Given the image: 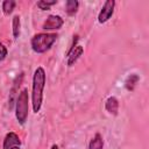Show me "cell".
I'll return each mask as SVG.
<instances>
[{
	"label": "cell",
	"mask_w": 149,
	"mask_h": 149,
	"mask_svg": "<svg viewBox=\"0 0 149 149\" xmlns=\"http://www.w3.org/2000/svg\"><path fill=\"white\" fill-rule=\"evenodd\" d=\"M44 86H45V71L42 66H38L34 71L33 86H31V106L34 113H38L42 107Z\"/></svg>",
	"instance_id": "1"
},
{
	"label": "cell",
	"mask_w": 149,
	"mask_h": 149,
	"mask_svg": "<svg viewBox=\"0 0 149 149\" xmlns=\"http://www.w3.org/2000/svg\"><path fill=\"white\" fill-rule=\"evenodd\" d=\"M57 37H58L57 34L54 33H41L34 35L30 41L33 51H35L36 54H43L48 51L51 48V45L55 43Z\"/></svg>",
	"instance_id": "2"
},
{
	"label": "cell",
	"mask_w": 149,
	"mask_h": 149,
	"mask_svg": "<svg viewBox=\"0 0 149 149\" xmlns=\"http://www.w3.org/2000/svg\"><path fill=\"white\" fill-rule=\"evenodd\" d=\"M29 97H28V91L27 88H23L15 102V118L19 121L20 125H24L28 118V108H29Z\"/></svg>",
	"instance_id": "3"
},
{
	"label": "cell",
	"mask_w": 149,
	"mask_h": 149,
	"mask_svg": "<svg viewBox=\"0 0 149 149\" xmlns=\"http://www.w3.org/2000/svg\"><path fill=\"white\" fill-rule=\"evenodd\" d=\"M77 41H78V36H73V42H72V45L70 47L69 51L66 52V57H68V66H72L77 61L78 58L83 55L84 52V49L81 45H77Z\"/></svg>",
	"instance_id": "4"
},
{
	"label": "cell",
	"mask_w": 149,
	"mask_h": 149,
	"mask_svg": "<svg viewBox=\"0 0 149 149\" xmlns=\"http://www.w3.org/2000/svg\"><path fill=\"white\" fill-rule=\"evenodd\" d=\"M114 7H115V1H114V0H107V1H105V3H104V6H102L101 10L99 12L98 22H99V23H105V22H107V21L112 17V15H113V13H114Z\"/></svg>",
	"instance_id": "5"
},
{
	"label": "cell",
	"mask_w": 149,
	"mask_h": 149,
	"mask_svg": "<svg viewBox=\"0 0 149 149\" xmlns=\"http://www.w3.org/2000/svg\"><path fill=\"white\" fill-rule=\"evenodd\" d=\"M64 21L59 15H49L47 20L42 24V29L44 30H57L63 26Z\"/></svg>",
	"instance_id": "6"
},
{
	"label": "cell",
	"mask_w": 149,
	"mask_h": 149,
	"mask_svg": "<svg viewBox=\"0 0 149 149\" xmlns=\"http://www.w3.org/2000/svg\"><path fill=\"white\" fill-rule=\"evenodd\" d=\"M21 144V141H20V137L17 134H15L14 132H9L5 139H3V146L2 148L3 149H12L14 147H20Z\"/></svg>",
	"instance_id": "7"
},
{
	"label": "cell",
	"mask_w": 149,
	"mask_h": 149,
	"mask_svg": "<svg viewBox=\"0 0 149 149\" xmlns=\"http://www.w3.org/2000/svg\"><path fill=\"white\" fill-rule=\"evenodd\" d=\"M105 108L109 114L116 115L119 111V100L115 97H109L105 102Z\"/></svg>",
	"instance_id": "8"
},
{
	"label": "cell",
	"mask_w": 149,
	"mask_h": 149,
	"mask_svg": "<svg viewBox=\"0 0 149 149\" xmlns=\"http://www.w3.org/2000/svg\"><path fill=\"white\" fill-rule=\"evenodd\" d=\"M139 80H140V77L137 74H135V73L129 74L126 78V80H125V87H126V90L133 91L135 88V86H136V84H137Z\"/></svg>",
	"instance_id": "9"
},
{
	"label": "cell",
	"mask_w": 149,
	"mask_h": 149,
	"mask_svg": "<svg viewBox=\"0 0 149 149\" xmlns=\"http://www.w3.org/2000/svg\"><path fill=\"white\" fill-rule=\"evenodd\" d=\"M102 147H104L102 136H101L99 133H97V134L93 136V139L90 141V143H88V149H102Z\"/></svg>",
	"instance_id": "10"
},
{
	"label": "cell",
	"mask_w": 149,
	"mask_h": 149,
	"mask_svg": "<svg viewBox=\"0 0 149 149\" xmlns=\"http://www.w3.org/2000/svg\"><path fill=\"white\" fill-rule=\"evenodd\" d=\"M78 6H79V2L77 0H68L65 2V10L68 13V15H74L78 10Z\"/></svg>",
	"instance_id": "11"
},
{
	"label": "cell",
	"mask_w": 149,
	"mask_h": 149,
	"mask_svg": "<svg viewBox=\"0 0 149 149\" xmlns=\"http://www.w3.org/2000/svg\"><path fill=\"white\" fill-rule=\"evenodd\" d=\"M12 27H13V36H14V38H17L20 36V30H21V21H20L19 15H15L13 17Z\"/></svg>",
	"instance_id": "12"
},
{
	"label": "cell",
	"mask_w": 149,
	"mask_h": 149,
	"mask_svg": "<svg viewBox=\"0 0 149 149\" xmlns=\"http://www.w3.org/2000/svg\"><path fill=\"white\" fill-rule=\"evenodd\" d=\"M15 5H16V2L14 0H5L2 2V12H3V14L5 15L12 14V12L15 8Z\"/></svg>",
	"instance_id": "13"
},
{
	"label": "cell",
	"mask_w": 149,
	"mask_h": 149,
	"mask_svg": "<svg viewBox=\"0 0 149 149\" xmlns=\"http://www.w3.org/2000/svg\"><path fill=\"white\" fill-rule=\"evenodd\" d=\"M57 1L56 0H52V1H38L37 2V7L40 8V9H42V10H45V9H49L52 5H55Z\"/></svg>",
	"instance_id": "14"
},
{
	"label": "cell",
	"mask_w": 149,
	"mask_h": 149,
	"mask_svg": "<svg viewBox=\"0 0 149 149\" xmlns=\"http://www.w3.org/2000/svg\"><path fill=\"white\" fill-rule=\"evenodd\" d=\"M7 54H8V51H7L6 47L0 42V62H1V61H3V59L6 58Z\"/></svg>",
	"instance_id": "15"
},
{
	"label": "cell",
	"mask_w": 149,
	"mask_h": 149,
	"mask_svg": "<svg viewBox=\"0 0 149 149\" xmlns=\"http://www.w3.org/2000/svg\"><path fill=\"white\" fill-rule=\"evenodd\" d=\"M50 149H58V147H57V144H52Z\"/></svg>",
	"instance_id": "16"
},
{
	"label": "cell",
	"mask_w": 149,
	"mask_h": 149,
	"mask_svg": "<svg viewBox=\"0 0 149 149\" xmlns=\"http://www.w3.org/2000/svg\"><path fill=\"white\" fill-rule=\"evenodd\" d=\"M12 149H20V147H14V148H12Z\"/></svg>",
	"instance_id": "17"
}]
</instances>
